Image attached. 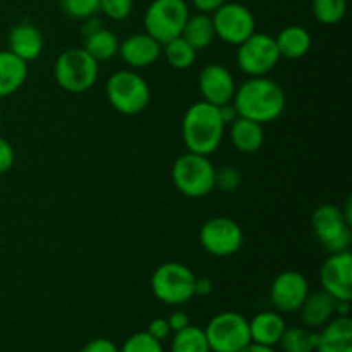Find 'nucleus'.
Returning a JSON list of instances; mask_svg holds the SVG:
<instances>
[{
  "mask_svg": "<svg viewBox=\"0 0 352 352\" xmlns=\"http://www.w3.org/2000/svg\"><path fill=\"white\" fill-rule=\"evenodd\" d=\"M285 103L287 98L282 86L267 76L246 79L236 88L232 98L239 117H246L261 126L277 120L284 113Z\"/></svg>",
  "mask_w": 352,
  "mask_h": 352,
  "instance_id": "1",
  "label": "nucleus"
},
{
  "mask_svg": "<svg viewBox=\"0 0 352 352\" xmlns=\"http://www.w3.org/2000/svg\"><path fill=\"white\" fill-rule=\"evenodd\" d=\"M223 129L226 124L220 117L219 107L199 100L186 110L181 126L182 141L188 151L208 157L219 150Z\"/></svg>",
  "mask_w": 352,
  "mask_h": 352,
  "instance_id": "2",
  "label": "nucleus"
},
{
  "mask_svg": "<svg viewBox=\"0 0 352 352\" xmlns=\"http://www.w3.org/2000/svg\"><path fill=\"white\" fill-rule=\"evenodd\" d=\"M172 181L181 195L203 198L215 189V167L205 155L188 151L172 165Z\"/></svg>",
  "mask_w": 352,
  "mask_h": 352,
  "instance_id": "3",
  "label": "nucleus"
},
{
  "mask_svg": "<svg viewBox=\"0 0 352 352\" xmlns=\"http://www.w3.org/2000/svg\"><path fill=\"white\" fill-rule=\"evenodd\" d=\"M150 86L134 69L113 72L107 81V100L124 116L141 113L150 103Z\"/></svg>",
  "mask_w": 352,
  "mask_h": 352,
  "instance_id": "4",
  "label": "nucleus"
},
{
  "mask_svg": "<svg viewBox=\"0 0 352 352\" xmlns=\"http://www.w3.org/2000/svg\"><path fill=\"white\" fill-rule=\"evenodd\" d=\"M54 76L67 93H85L98 79V62L85 48H69L55 60Z\"/></svg>",
  "mask_w": 352,
  "mask_h": 352,
  "instance_id": "5",
  "label": "nucleus"
},
{
  "mask_svg": "<svg viewBox=\"0 0 352 352\" xmlns=\"http://www.w3.org/2000/svg\"><path fill=\"white\" fill-rule=\"evenodd\" d=\"M196 275L189 267L175 261L160 265L151 275V292L167 306H181L195 298Z\"/></svg>",
  "mask_w": 352,
  "mask_h": 352,
  "instance_id": "6",
  "label": "nucleus"
},
{
  "mask_svg": "<svg viewBox=\"0 0 352 352\" xmlns=\"http://www.w3.org/2000/svg\"><path fill=\"white\" fill-rule=\"evenodd\" d=\"M189 17L184 0H153L144 12V33L160 45L181 36Z\"/></svg>",
  "mask_w": 352,
  "mask_h": 352,
  "instance_id": "7",
  "label": "nucleus"
},
{
  "mask_svg": "<svg viewBox=\"0 0 352 352\" xmlns=\"http://www.w3.org/2000/svg\"><path fill=\"white\" fill-rule=\"evenodd\" d=\"M203 330L212 352H239L251 344L250 320L236 311L219 313Z\"/></svg>",
  "mask_w": 352,
  "mask_h": 352,
  "instance_id": "8",
  "label": "nucleus"
},
{
  "mask_svg": "<svg viewBox=\"0 0 352 352\" xmlns=\"http://www.w3.org/2000/svg\"><path fill=\"white\" fill-rule=\"evenodd\" d=\"M280 60L275 38L267 33L254 31L250 38L237 45L236 62L237 67L250 78L267 76L275 69Z\"/></svg>",
  "mask_w": 352,
  "mask_h": 352,
  "instance_id": "9",
  "label": "nucleus"
},
{
  "mask_svg": "<svg viewBox=\"0 0 352 352\" xmlns=\"http://www.w3.org/2000/svg\"><path fill=\"white\" fill-rule=\"evenodd\" d=\"M311 227L316 239L329 253L349 251L351 223L344 219L342 210L332 203H323L313 212Z\"/></svg>",
  "mask_w": 352,
  "mask_h": 352,
  "instance_id": "10",
  "label": "nucleus"
},
{
  "mask_svg": "<svg viewBox=\"0 0 352 352\" xmlns=\"http://www.w3.org/2000/svg\"><path fill=\"white\" fill-rule=\"evenodd\" d=\"M243 229L229 217H213L199 229V244L212 256H232L243 248Z\"/></svg>",
  "mask_w": 352,
  "mask_h": 352,
  "instance_id": "11",
  "label": "nucleus"
},
{
  "mask_svg": "<svg viewBox=\"0 0 352 352\" xmlns=\"http://www.w3.org/2000/svg\"><path fill=\"white\" fill-rule=\"evenodd\" d=\"M215 36L223 43L241 45L256 31V21L246 6L237 2H223L212 14Z\"/></svg>",
  "mask_w": 352,
  "mask_h": 352,
  "instance_id": "12",
  "label": "nucleus"
},
{
  "mask_svg": "<svg viewBox=\"0 0 352 352\" xmlns=\"http://www.w3.org/2000/svg\"><path fill=\"white\" fill-rule=\"evenodd\" d=\"M322 291L332 296L336 301L352 299V254L351 251L330 253L320 268Z\"/></svg>",
  "mask_w": 352,
  "mask_h": 352,
  "instance_id": "13",
  "label": "nucleus"
},
{
  "mask_svg": "<svg viewBox=\"0 0 352 352\" xmlns=\"http://www.w3.org/2000/svg\"><path fill=\"white\" fill-rule=\"evenodd\" d=\"M308 294V280L305 275L294 270L278 274L270 285V302L278 313L299 311Z\"/></svg>",
  "mask_w": 352,
  "mask_h": 352,
  "instance_id": "14",
  "label": "nucleus"
},
{
  "mask_svg": "<svg viewBox=\"0 0 352 352\" xmlns=\"http://www.w3.org/2000/svg\"><path fill=\"white\" fill-rule=\"evenodd\" d=\"M198 88L205 102L220 107L232 102L237 86L226 65L208 64L199 72Z\"/></svg>",
  "mask_w": 352,
  "mask_h": 352,
  "instance_id": "15",
  "label": "nucleus"
},
{
  "mask_svg": "<svg viewBox=\"0 0 352 352\" xmlns=\"http://www.w3.org/2000/svg\"><path fill=\"white\" fill-rule=\"evenodd\" d=\"M117 54L131 69H144L160 58L162 45L148 33H136L119 43Z\"/></svg>",
  "mask_w": 352,
  "mask_h": 352,
  "instance_id": "16",
  "label": "nucleus"
},
{
  "mask_svg": "<svg viewBox=\"0 0 352 352\" xmlns=\"http://www.w3.org/2000/svg\"><path fill=\"white\" fill-rule=\"evenodd\" d=\"M316 352H352L349 316H336L316 332Z\"/></svg>",
  "mask_w": 352,
  "mask_h": 352,
  "instance_id": "17",
  "label": "nucleus"
},
{
  "mask_svg": "<svg viewBox=\"0 0 352 352\" xmlns=\"http://www.w3.org/2000/svg\"><path fill=\"white\" fill-rule=\"evenodd\" d=\"M7 45H9V52L23 58L24 62H30L40 57L43 50V36L33 24L19 23L10 30Z\"/></svg>",
  "mask_w": 352,
  "mask_h": 352,
  "instance_id": "18",
  "label": "nucleus"
},
{
  "mask_svg": "<svg viewBox=\"0 0 352 352\" xmlns=\"http://www.w3.org/2000/svg\"><path fill=\"white\" fill-rule=\"evenodd\" d=\"M287 325L278 311H261L250 320V336L251 342L260 346L275 347L280 340L282 333L285 332Z\"/></svg>",
  "mask_w": 352,
  "mask_h": 352,
  "instance_id": "19",
  "label": "nucleus"
},
{
  "mask_svg": "<svg viewBox=\"0 0 352 352\" xmlns=\"http://www.w3.org/2000/svg\"><path fill=\"white\" fill-rule=\"evenodd\" d=\"M301 320L308 329H322L336 315V299L325 291L311 292L306 296L305 302L299 308Z\"/></svg>",
  "mask_w": 352,
  "mask_h": 352,
  "instance_id": "20",
  "label": "nucleus"
},
{
  "mask_svg": "<svg viewBox=\"0 0 352 352\" xmlns=\"http://www.w3.org/2000/svg\"><path fill=\"white\" fill-rule=\"evenodd\" d=\"M28 78V62L12 52H0V98L14 95Z\"/></svg>",
  "mask_w": 352,
  "mask_h": 352,
  "instance_id": "21",
  "label": "nucleus"
},
{
  "mask_svg": "<svg viewBox=\"0 0 352 352\" xmlns=\"http://www.w3.org/2000/svg\"><path fill=\"white\" fill-rule=\"evenodd\" d=\"M230 141L241 153H256L263 146V126L246 117H237L230 124Z\"/></svg>",
  "mask_w": 352,
  "mask_h": 352,
  "instance_id": "22",
  "label": "nucleus"
},
{
  "mask_svg": "<svg viewBox=\"0 0 352 352\" xmlns=\"http://www.w3.org/2000/svg\"><path fill=\"white\" fill-rule=\"evenodd\" d=\"M278 54L289 60H298L311 50V34L302 26H287L275 36Z\"/></svg>",
  "mask_w": 352,
  "mask_h": 352,
  "instance_id": "23",
  "label": "nucleus"
},
{
  "mask_svg": "<svg viewBox=\"0 0 352 352\" xmlns=\"http://www.w3.org/2000/svg\"><path fill=\"white\" fill-rule=\"evenodd\" d=\"M181 36L191 45L195 50H203V48L210 47L212 41L215 40V28H213L212 14H195L189 16L184 24Z\"/></svg>",
  "mask_w": 352,
  "mask_h": 352,
  "instance_id": "24",
  "label": "nucleus"
},
{
  "mask_svg": "<svg viewBox=\"0 0 352 352\" xmlns=\"http://www.w3.org/2000/svg\"><path fill=\"white\" fill-rule=\"evenodd\" d=\"M86 52L95 58L96 62L110 60L119 52V40H117L116 33L105 28H96L91 33L85 34V45H82Z\"/></svg>",
  "mask_w": 352,
  "mask_h": 352,
  "instance_id": "25",
  "label": "nucleus"
},
{
  "mask_svg": "<svg viewBox=\"0 0 352 352\" xmlns=\"http://www.w3.org/2000/svg\"><path fill=\"white\" fill-rule=\"evenodd\" d=\"M162 54H164L165 60L168 62L170 67L184 71V69H189L195 64L198 50H195L184 38L177 36L162 45Z\"/></svg>",
  "mask_w": 352,
  "mask_h": 352,
  "instance_id": "26",
  "label": "nucleus"
},
{
  "mask_svg": "<svg viewBox=\"0 0 352 352\" xmlns=\"http://www.w3.org/2000/svg\"><path fill=\"white\" fill-rule=\"evenodd\" d=\"M277 346L282 352H315L316 332H311L308 327H287Z\"/></svg>",
  "mask_w": 352,
  "mask_h": 352,
  "instance_id": "27",
  "label": "nucleus"
},
{
  "mask_svg": "<svg viewBox=\"0 0 352 352\" xmlns=\"http://www.w3.org/2000/svg\"><path fill=\"white\" fill-rule=\"evenodd\" d=\"M170 352H212L205 330L199 327L188 325L186 329L174 332V339L170 342Z\"/></svg>",
  "mask_w": 352,
  "mask_h": 352,
  "instance_id": "28",
  "label": "nucleus"
},
{
  "mask_svg": "<svg viewBox=\"0 0 352 352\" xmlns=\"http://www.w3.org/2000/svg\"><path fill=\"white\" fill-rule=\"evenodd\" d=\"M313 16L318 23L332 26L339 24L347 12V0H313Z\"/></svg>",
  "mask_w": 352,
  "mask_h": 352,
  "instance_id": "29",
  "label": "nucleus"
},
{
  "mask_svg": "<svg viewBox=\"0 0 352 352\" xmlns=\"http://www.w3.org/2000/svg\"><path fill=\"white\" fill-rule=\"evenodd\" d=\"M60 7L71 19L86 21L100 12V0H60Z\"/></svg>",
  "mask_w": 352,
  "mask_h": 352,
  "instance_id": "30",
  "label": "nucleus"
},
{
  "mask_svg": "<svg viewBox=\"0 0 352 352\" xmlns=\"http://www.w3.org/2000/svg\"><path fill=\"white\" fill-rule=\"evenodd\" d=\"M119 352H164V347L160 340L153 339L148 332H138L122 344Z\"/></svg>",
  "mask_w": 352,
  "mask_h": 352,
  "instance_id": "31",
  "label": "nucleus"
},
{
  "mask_svg": "<svg viewBox=\"0 0 352 352\" xmlns=\"http://www.w3.org/2000/svg\"><path fill=\"white\" fill-rule=\"evenodd\" d=\"M243 182L241 172L236 167H226L215 168V188L222 192H234Z\"/></svg>",
  "mask_w": 352,
  "mask_h": 352,
  "instance_id": "32",
  "label": "nucleus"
},
{
  "mask_svg": "<svg viewBox=\"0 0 352 352\" xmlns=\"http://www.w3.org/2000/svg\"><path fill=\"white\" fill-rule=\"evenodd\" d=\"M100 12L112 21H124L133 12V0H100Z\"/></svg>",
  "mask_w": 352,
  "mask_h": 352,
  "instance_id": "33",
  "label": "nucleus"
},
{
  "mask_svg": "<svg viewBox=\"0 0 352 352\" xmlns=\"http://www.w3.org/2000/svg\"><path fill=\"white\" fill-rule=\"evenodd\" d=\"M14 160H16V153H14L12 144L6 138H0V175L12 168Z\"/></svg>",
  "mask_w": 352,
  "mask_h": 352,
  "instance_id": "34",
  "label": "nucleus"
},
{
  "mask_svg": "<svg viewBox=\"0 0 352 352\" xmlns=\"http://www.w3.org/2000/svg\"><path fill=\"white\" fill-rule=\"evenodd\" d=\"M146 332L150 333L153 339L160 340V342H162V340H165L168 336H170L172 330H170V327H168L167 318H155V320H151V322H150Z\"/></svg>",
  "mask_w": 352,
  "mask_h": 352,
  "instance_id": "35",
  "label": "nucleus"
},
{
  "mask_svg": "<svg viewBox=\"0 0 352 352\" xmlns=\"http://www.w3.org/2000/svg\"><path fill=\"white\" fill-rule=\"evenodd\" d=\"M81 352H119V347L109 339H93L82 347Z\"/></svg>",
  "mask_w": 352,
  "mask_h": 352,
  "instance_id": "36",
  "label": "nucleus"
},
{
  "mask_svg": "<svg viewBox=\"0 0 352 352\" xmlns=\"http://www.w3.org/2000/svg\"><path fill=\"white\" fill-rule=\"evenodd\" d=\"M167 322H168V327H170L172 332H179V330H182V329H186L188 325H191V322H189V316L186 315L184 311H181V309L170 313V316L167 318Z\"/></svg>",
  "mask_w": 352,
  "mask_h": 352,
  "instance_id": "37",
  "label": "nucleus"
},
{
  "mask_svg": "<svg viewBox=\"0 0 352 352\" xmlns=\"http://www.w3.org/2000/svg\"><path fill=\"white\" fill-rule=\"evenodd\" d=\"M226 0H191L192 7L201 14H213Z\"/></svg>",
  "mask_w": 352,
  "mask_h": 352,
  "instance_id": "38",
  "label": "nucleus"
},
{
  "mask_svg": "<svg viewBox=\"0 0 352 352\" xmlns=\"http://www.w3.org/2000/svg\"><path fill=\"white\" fill-rule=\"evenodd\" d=\"M213 292V282L210 280L208 277H196L195 282V296H201V298H206Z\"/></svg>",
  "mask_w": 352,
  "mask_h": 352,
  "instance_id": "39",
  "label": "nucleus"
},
{
  "mask_svg": "<svg viewBox=\"0 0 352 352\" xmlns=\"http://www.w3.org/2000/svg\"><path fill=\"white\" fill-rule=\"evenodd\" d=\"M219 110H220V117H222V120L226 126H230V124H232L234 120L239 117V113H237L236 107L232 105V102L226 103V105H220Z\"/></svg>",
  "mask_w": 352,
  "mask_h": 352,
  "instance_id": "40",
  "label": "nucleus"
},
{
  "mask_svg": "<svg viewBox=\"0 0 352 352\" xmlns=\"http://www.w3.org/2000/svg\"><path fill=\"white\" fill-rule=\"evenodd\" d=\"M239 352H277L274 349V347H268V346H260V344H254V342H251V344H248L246 347H244L243 351H239Z\"/></svg>",
  "mask_w": 352,
  "mask_h": 352,
  "instance_id": "41",
  "label": "nucleus"
},
{
  "mask_svg": "<svg viewBox=\"0 0 352 352\" xmlns=\"http://www.w3.org/2000/svg\"><path fill=\"white\" fill-rule=\"evenodd\" d=\"M0 124H2V113H0Z\"/></svg>",
  "mask_w": 352,
  "mask_h": 352,
  "instance_id": "42",
  "label": "nucleus"
}]
</instances>
